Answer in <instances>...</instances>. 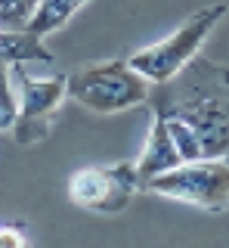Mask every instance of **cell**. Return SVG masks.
Here are the masks:
<instances>
[{"instance_id": "1", "label": "cell", "mask_w": 229, "mask_h": 248, "mask_svg": "<svg viewBox=\"0 0 229 248\" xmlns=\"http://www.w3.org/2000/svg\"><path fill=\"white\" fill-rule=\"evenodd\" d=\"M146 103L161 115L183 161L229 155V68L192 59L180 75L152 84Z\"/></svg>"}, {"instance_id": "2", "label": "cell", "mask_w": 229, "mask_h": 248, "mask_svg": "<svg viewBox=\"0 0 229 248\" xmlns=\"http://www.w3.org/2000/svg\"><path fill=\"white\" fill-rule=\"evenodd\" d=\"M152 84L127 65V59L84 65L65 78V93L90 112L112 115L146 103Z\"/></svg>"}, {"instance_id": "3", "label": "cell", "mask_w": 229, "mask_h": 248, "mask_svg": "<svg viewBox=\"0 0 229 248\" xmlns=\"http://www.w3.org/2000/svg\"><path fill=\"white\" fill-rule=\"evenodd\" d=\"M223 16H226V3L204 6V10H198L195 16H189L171 37L146 46V50H136L133 56L127 59V65H130L133 72H140L149 84L171 81L173 75H180L183 68L198 56L201 44L208 41V34L217 28V22L223 19Z\"/></svg>"}, {"instance_id": "4", "label": "cell", "mask_w": 229, "mask_h": 248, "mask_svg": "<svg viewBox=\"0 0 229 248\" xmlns=\"http://www.w3.org/2000/svg\"><path fill=\"white\" fill-rule=\"evenodd\" d=\"M143 192L186 202L204 211H226L229 208V161L226 158H195L180 161L161 174L149 177Z\"/></svg>"}, {"instance_id": "5", "label": "cell", "mask_w": 229, "mask_h": 248, "mask_svg": "<svg viewBox=\"0 0 229 248\" xmlns=\"http://www.w3.org/2000/svg\"><path fill=\"white\" fill-rule=\"evenodd\" d=\"M68 192L87 211L118 214L140 192L136 161H121V165H109V168H84L72 177Z\"/></svg>"}, {"instance_id": "6", "label": "cell", "mask_w": 229, "mask_h": 248, "mask_svg": "<svg viewBox=\"0 0 229 248\" xmlns=\"http://www.w3.org/2000/svg\"><path fill=\"white\" fill-rule=\"evenodd\" d=\"M19 87L22 96L16 106V118H13V137L22 146H34L41 140L50 137V121L56 115V108L65 99V78H31L19 68Z\"/></svg>"}, {"instance_id": "7", "label": "cell", "mask_w": 229, "mask_h": 248, "mask_svg": "<svg viewBox=\"0 0 229 248\" xmlns=\"http://www.w3.org/2000/svg\"><path fill=\"white\" fill-rule=\"evenodd\" d=\"M180 149H177V143H173V137H171V130H167V124L161 115H155V121H152V134H149V143H146V149H143V158L136 161V174H140V189H143V183L149 180V177H155V174H161V170L167 168H177L180 165Z\"/></svg>"}, {"instance_id": "8", "label": "cell", "mask_w": 229, "mask_h": 248, "mask_svg": "<svg viewBox=\"0 0 229 248\" xmlns=\"http://www.w3.org/2000/svg\"><path fill=\"white\" fill-rule=\"evenodd\" d=\"M0 62L22 65V62H53V53L43 46V37L25 28H0Z\"/></svg>"}, {"instance_id": "9", "label": "cell", "mask_w": 229, "mask_h": 248, "mask_svg": "<svg viewBox=\"0 0 229 248\" xmlns=\"http://www.w3.org/2000/svg\"><path fill=\"white\" fill-rule=\"evenodd\" d=\"M84 3L87 0H37L31 16H28V22H25V31H31L37 37L50 34V31L62 28Z\"/></svg>"}, {"instance_id": "10", "label": "cell", "mask_w": 229, "mask_h": 248, "mask_svg": "<svg viewBox=\"0 0 229 248\" xmlns=\"http://www.w3.org/2000/svg\"><path fill=\"white\" fill-rule=\"evenodd\" d=\"M37 0H0V28H25Z\"/></svg>"}, {"instance_id": "11", "label": "cell", "mask_w": 229, "mask_h": 248, "mask_svg": "<svg viewBox=\"0 0 229 248\" xmlns=\"http://www.w3.org/2000/svg\"><path fill=\"white\" fill-rule=\"evenodd\" d=\"M16 96H13L10 90V65L6 62H0V115H3L6 121L13 124V118H16Z\"/></svg>"}, {"instance_id": "12", "label": "cell", "mask_w": 229, "mask_h": 248, "mask_svg": "<svg viewBox=\"0 0 229 248\" xmlns=\"http://www.w3.org/2000/svg\"><path fill=\"white\" fill-rule=\"evenodd\" d=\"M25 245V236L16 227H0V248H22Z\"/></svg>"}, {"instance_id": "13", "label": "cell", "mask_w": 229, "mask_h": 248, "mask_svg": "<svg viewBox=\"0 0 229 248\" xmlns=\"http://www.w3.org/2000/svg\"><path fill=\"white\" fill-rule=\"evenodd\" d=\"M3 127H10V121H6L3 115H0V130H3Z\"/></svg>"}, {"instance_id": "14", "label": "cell", "mask_w": 229, "mask_h": 248, "mask_svg": "<svg viewBox=\"0 0 229 248\" xmlns=\"http://www.w3.org/2000/svg\"><path fill=\"white\" fill-rule=\"evenodd\" d=\"M226 161H229V155H226Z\"/></svg>"}]
</instances>
